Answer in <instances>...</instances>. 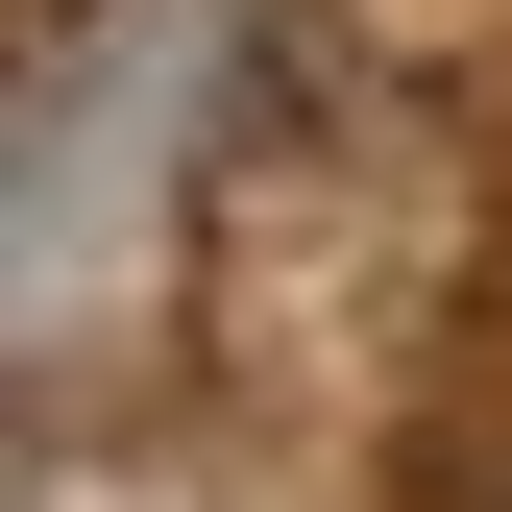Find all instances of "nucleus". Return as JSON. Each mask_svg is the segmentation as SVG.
Masks as SVG:
<instances>
[{"label": "nucleus", "instance_id": "obj_1", "mask_svg": "<svg viewBox=\"0 0 512 512\" xmlns=\"http://www.w3.org/2000/svg\"><path fill=\"white\" fill-rule=\"evenodd\" d=\"M439 512H512V464H488V488H439Z\"/></svg>", "mask_w": 512, "mask_h": 512}]
</instances>
